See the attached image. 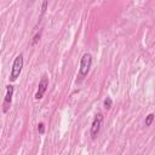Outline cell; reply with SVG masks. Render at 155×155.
<instances>
[{"label":"cell","instance_id":"obj_1","mask_svg":"<svg viewBox=\"0 0 155 155\" xmlns=\"http://www.w3.org/2000/svg\"><path fill=\"white\" fill-rule=\"evenodd\" d=\"M92 66V56L90 54H84L83 57H81V61H80V68H79V75H78V81H81L84 80V78L90 72V68Z\"/></svg>","mask_w":155,"mask_h":155},{"label":"cell","instance_id":"obj_2","mask_svg":"<svg viewBox=\"0 0 155 155\" xmlns=\"http://www.w3.org/2000/svg\"><path fill=\"white\" fill-rule=\"evenodd\" d=\"M23 69V55L20 54L12 64V69H11V74H10V81H16L17 78H20L21 73Z\"/></svg>","mask_w":155,"mask_h":155},{"label":"cell","instance_id":"obj_3","mask_svg":"<svg viewBox=\"0 0 155 155\" xmlns=\"http://www.w3.org/2000/svg\"><path fill=\"white\" fill-rule=\"evenodd\" d=\"M49 88V78L46 74H44L41 76L40 81H39V86H38V91L35 93V99H41L45 95V92Z\"/></svg>","mask_w":155,"mask_h":155},{"label":"cell","instance_id":"obj_4","mask_svg":"<svg viewBox=\"0 0 155 155\" xmlns=\"http://www.w3.org/2000/svg\"><path fill=\"white\" fill-rule=\"evenodd\" d=\"M14 92H15V87L12 85H7L6 86V95L4 98V103H3V112L7 113V110L11 107L12 103V97H14Z\"/></svg>","mask_w":155,"mask_h":155},{"label":"cell","instance_id":"obj_5","mask_svg":"<svg viewBox=\"0 0 155 155\" xmlns=\"http://www.w3.org/2000/svg\"><path fill=\"white\" fill-rule=\"evenodd\" d=\"M102 121H103V115H102V114H97V115L95 116L93 121H92V125H91V131H90V133H91L92 139H96V137L98 136L99 130H101Z\"/></svg>","mask_w":155,"mask_h":155},{"label":"cell","instance_id":"obj_6","mask_svg":"<svg viewBox=\"0 0 155 155\" xmlns=\"http://www.w3.org/2000/svg\"><path fill=\"white\" fill-rule=\"evenodd\" d=\"M154 118H155V115L153 114V113H150L147 118H146V121H144V124H146V126H150L151 125V122L154 121Z\"/></svg>","mask_w":155,"mask_h":155},{"label":"cell","instance_id":"obj_7","mask_svg":"<svg viewBox=\"0 0 155 155\" xmlns=\"http://www.w3.org/2000/svg\"><path fill=\"white\" fill-rule=\"evenodd\" d=\"M112 106H113V101H112V98H110V97H107L106 101H104V108H106V109H110Z\"/></svg>","mask_w":155,"mask_h":155},{"label":"cell","instance_id":"obj_8","mask_svg":"<svg viewBox=\"0 0 155 155\" xmlns=\"http://www.w3.org/2000/svg\"><path fill=\"white\" fill-rule=\"evenodd\" d=\"M38 131H39V133H41V135L45 132V125L43 122H40L38 125Z\"/></svg>","mask_w":155,"mask_h":155},{"label":"cell","instance_id":"obj_9","mask_svg":"<svg viewBox=\"0 0 155 155\" xmlns=\"http://www.w3.org/2000/svg\"><path fill=\"white\" fill-rule=\"evenodd\" d=\"M40 35H41L40 33H38V34H36V35L34 36V40L32 41V45H35V44H36V43H38L39 40H40Z\"/></svg>","mask_w":155,"mask_h":155}]
</instances>
